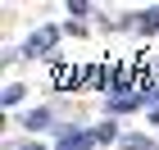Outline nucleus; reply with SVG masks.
<instances>
[{
  "instance_id": "4",
  "label": "nucleus",
  "mask_w": 159,
  "mask_h": 150,
  "mask_svg": "<svg viewBox=\"0 0 159 150\" xmlns=\"http://www.w3.org/2000/svg\"><path fill=\"white\" fill-rule=\"evenodd\" d=\"M18 127H23V132H32V137H37V132H50V127H55V109H50V105L27 109L23 118H18Z\"/></svg>"
},
{
  "instance_id": "2",
  "label": "nucleus",
  "mask_w": 159,
  "mask_h": 150,
  "mask_svg": "<svg viewBox=\"0 0 159 150\" xmlns=\"http://www.w3.org/2000/svg\"><path fill=\"white\" fill-rule=\"evenodd\" d=\"M96 127H59V141L55 150H96Z\"/></svg>"
},
{
  "instance_id": "1",
  "label": "nucleus",
  "mask_w": 159,
  "mask_h": 150,
  "mask_svg": "<svg viewBox=\"0 0 159 150\" xmlns=\"http://www.w3.org/2000/svg\"><path fill=\"white\" fill-rule=\"evenodd\" d=\"M55 46H59V27H37V32L18 46V55H23V59H41V55H55Z\"/></svg>"
},
{
  "instance_id": "8",
  "label": "nucleus",
  "mask_w": 159,
  "mask_h": 150,
  "mask_svg": "<svg viewBox=\"0 0 159 150\" xmlns=\"http://www.w3.org/2000/svg\"><path fill=\"white\" fill-rule=\"evenodd\" d=\"M68 14H73V23H82L86 14H91V5L86 0H68Z\"/></svg>"
},
{
  "instance_id": "9",
  "label": "nucleus",
  "mask_w": 159,
  "mask_h": 150,
  "mask_svg": "<svg viewBox=\"0 0 159 150\" xmlns=\"http://www.w3.org/2000/svg\"><path fill=\"white\" fill-rule=\"evenodd\" d=\"M14 150H50V146L37 141V137H23V141H14Z\"/></svg>"
},
{
  "instance_id": "6",
  "label": "nucleus",
  "mask_w": 159,
  "mask_h": 150,
  "mask_svg": "<svg viewBox=\"0 0 159 150\" xmlns=\"http://www.w3.org/2000/svg\"><path fill=\"white\" fill-rule=\"evenodd\" d=\"M96 141H100V146H118V141H123V127H118V118H105V123L96 127Z\"/></svg>"
},
{
  "instance_id": "10",
  "label": "nucleus",
  "mask_w": 159,
  "mask_h": 150,
  "mask_svg": "<svg viewBox=\"0 0 159 150\" xmlns=\"http://www.w3.org/2000/svg\"><path fill=\"white\" fill-rule=\"evenodd\" d=\"M150 127H159V105H155V109H150Z\"/></svg>"
},
{
  "instance_id": "5",
  "label": "nucleus",
  "mask_w": 159,
  "mask_h": 150,
  "mask_svg": "<svg viewBox=\"0 0 159 150\" xmlns=\"http://www.w3.org/2000/svg\"><path fill=\"white\" fill-rule=\"evenodd\" d=\"M118 150H159V141H155V137H146V132H123Z\"/></svg>"
},
{
  "instance_id": "3",
  "label": "nucleus",
  "mask_w": 159,
  "mask_h": 150,
  "mask_svg": "<svg viewBox=\"0 0 159 150\" xmlns=\"http://www.w3.org/2000/svg\"><path fill=\"white\" fill-rule=\"evenodd\" d=\"M109 27H136V32H159V5H155V9H136V14H127V18H118V23L109 18Z\"/></svg>"
},
{
  "instance_id": "7",
  "label": "nucleus",
  "mask_w": 159,
  "mask_h": 150,
  "mask_svg": "<svg viewBox=\"0 0 159 150\" xmlns=\"http://www.w3.org/2000/svg\"><path fill=\"white\" fill-rule=\"evenodd\" d=\"M23 96H27V87H23V82H9V87L0 91V100H5V109H14V105H23Z\"/></svg>"
}]
</instances>
